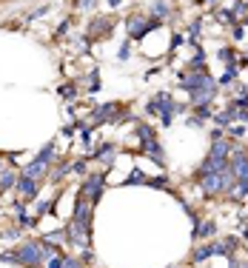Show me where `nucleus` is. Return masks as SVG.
Listing matches in <instances>:
<instances>
[{"label": "nucleus", "instance_id": "nucleus-1", "mask_svg": "<svg viewBox=\"0 0 248 268\" xmlns=\"http://www.w3.org/2000/svg\"><path fill=\"white\" fill-rule=\"evenodd\" d=\"M217 86H220V83L214 80L208 72H183L180 74V89L188 91L191 106L211 103V100L217 97Z\"/></svg>", "mask_w": 248, "mask_h": 268}, {"label": "nucleus", "instance_id": "nucleus-2", "mask_svg": "<svg viewBox=\"0 0 248 268\" xmlns=\"http://www.w3.org/2000/svg\"><path fill=\"white\" fill-rule=\"evenodd\" d=\"M180 111H186V106H177V100L171 97L169 91H157V94L146 103V114H149V117H160V123H163V125H171Z\"/></svg>", "mask_w": 248, "mask_h": 268}, {"label": "nucleus", "instance_id": "nucleus-3", "mask_svg": "<svg viewBox=\"0 0 248 268\" xmlns=\"http://www.w3.org/2000/svg\"><path fill=\"white\" fill-rule=\"evenodd\" d=\"M0 259L3 262H18V265H26V268H43L46 265V254L40 248V242H23L15 251H3Z\"/></svg>", "mask_w": 248, "mask_h": 268}, {"label": "nucleus", "instance_id": "nucleus-4", "mask_svg": "<svg viewBox=\"0 0 248 268\" xmlns=\"http://www.w3.org/2000/svg\"><path fill=\"white\" fill-rule=\"evenodd\" d=\"M163 26V20H157V18H126V32H129V40H143V37L149 35V32H154V29H160Z\"/></svg>", "mask_w": 248, "mask_h": 268}, {"label": "nucleus", "instance_id": "nucleus-5", "mask_svg": "<svg viewBox=\"0 0 248 268\" xmlns=\"http://www.w3.org/2000/svg\"><path fill=\"white\" fill-rule=\"evenodd\" d=\"M120 103H106V106H97L91 108V125H100L106 120H132L129 114H120Z\"/></svg>", "mask_w": 248, "mask_h": 268}, {"label": "nucleus", "instance_id": "nucleus-6", "mask_svg": "<svg viewBox=\"0 0 248 268\" xmlns=\"http://www.w3.org/2000/svg\"><path fill=\"white\" fill-rule=\"evenodd\" d=\"M103 188H106V174H89V177L83 180V188H80V191L89 197L91 206H97L100 197H103Z\"/></svg>", "mask_w": 248, "mask_h": 268}, {"label": "nucleus", "instance_id": "nucleus-7", "mask_svg": "<svg viewBox=\"0 0 248 268\" xmlns=\"http://www.w3.org/2000/svg\"><path fill=\"white\" fill-rule=\"evenodd\" d=\"M225 171V169H222ZM222 171H214V174H205V177H200L197 183H200V191H203V197H217L222 194Z\"/></svg>", "mask_w": 248, "mask_h": 268}, {"label": "nucleus", "instance_id": "nucleus-8", "mask_svg": "<svg viewBox=\"0 0 248 268\" xmlns=\"http://www.w3.org/2000/svg\"><path fill=\"white\" fill-rule=\"evenodd\" d=\"M234 157L228 160V169L231 174L237 180H248V152H242V149H237V152H231Z\"/></svg>", "mask_w": 248, "mask_h": 268}, {"label": "nucleus", "instance_id": "nucleus-9", "mask_svg": "<svg viewBox=\"0 0 248 268\" xmlns=\"http://www.w3.org/2000/svg\"><path fill=\"white\" fill-rule=\"evenodd\" d=\"M37 188H40V183H37V180L23 177V174H20V177H18V186H15V191H18V200L29 203V200H35V197H37Z\"/></svg>", "mask_w": 248, "mask_h": 268}, {"label": "nucleus", "instance_id": "nucleus-10", "mask_svg": "<svg viewBox=\"0 0 248 268\" xmlns=\"http://www.w3.org/2000/svg\"><path fill=\"white\" fill-rule=\"evenodd\" d=\"M143 154L149 157V160H154L160 166V169H166V152H163V146L157 143V140H151V143L143 146Z\"/></svg>", "mask_w": 248, "mask_h": 268}, {"label": "nucleus", "instance_id": "nucleus-11", "mask_svg": "<svg viewBox=\"0 0 248 268\" xmlns=\"http://www.w3.org/2000/svg\"><path fill=\"white\" fill-rule=\"evenodd\" d=\"M46 169H49V163H43V160H32L29 163V166H23V169H20V174H23V177H32V180H37V183H40V180H43V174H46Z\"/></svg>", "mask_w": 248, "mask_h": 268}, {"label": "nucleus", "instance_id": "nucleus-12", "mask_svg": "<svg viewBox=\"0 0 248 268\" xmlns=\"http://www.w3.org/2000/svg\"><path fill=\"white\" fill-rule=\"evenodd\" d=\"M114 32V18H94L91 20V35H108Z\"/></svg>", "mask_w": 248, "mask_h": 268}, {"label": "nucleus", "instance_id": "nucleus-13", "mask_svg": "<svg viewBox=\"0 0 248 268\" xmlns=\"http://www.w3.org/2000/svg\"><path fill=\"white\" fill-rule=\"evenodd\" d=\"M134 128H137V137H140V146L151 143V140H157V134L151 128L149 123H143V120H134Z\"/></svg>", "mask_w": 248, "mask_h": 268}, {"label": "nucleus", "instance_id": "nucleus-14", "mask_svg": "<svg viewBox=\"0 0 248 268\" xmlns=\"http://www.w3.org/2000/svg\"><path fill=\"white\" fill-rule=\"evenodd\" d=\"M114 154H117V149H114V143H103L97 149V152L91 154L89 160H100V163H111L114 160Z\"/></svg>", "mask_w": 248, "mask_h": 268}, {"label": "nucleus", "instance_id": "nucleus-15", "mask_svg": "<svg viewBox=\"0 0 248 268\" xmlns=\"http://www.w3.org/2000/svg\"><path fill=\"white\" fill-rule=\"evenodd\" d=\"M214 234H217V225H214L211 220H205V223L194 220V240H200V237H214Z\"/></svg>", "mask_w": 248, "mask_h": 268}, {"label": "nucleus", "instance_id": "nucleus-16", "mask_svg": "<svg viewBox=\"0 0 248 268\" xmlns=\"http://www.w3.org/2000/svg\"><path fill=\"white\" fill-rule=\"evenodd\" d=\"M15 186H18V174L9 171V169H3V171H0V194H6V191L15 188Z\"/></svg>", "mask_w": 248, "mask_h": 268}, {"label": "nucleus", "instance_id": "nucleus-17", "mask_svg": "<svg viewBox=\"0 0 248 268\" xmlns=\"http://www.w3.org/2000/svg\"><path fill=\"white\" fill-rule=\"evenodd\" d=\"M169 15H171V9H169V3H166V0H154V3H151V18H157V20L166 23Z\"/></svg>", "mask_w": 248, "mask_h": 268}, {"label": "nucleus", "instance_id": "nucleus-18", "mask_svg": "<svg viewBox=\"0 0 248 268\" xmlns=\"http://www.w3.org/2000/svg\"><path fill=\"white\" fill-rule=\"evenodd\" d=\"M217 57H220L228 69H239V66H237V60H239L237 52H234V49H228V46H225V49H220V52H217Z\"/></svg>", "mask_w": 248, "mask_h": 268}, {"label": "nucleus", "instance_id": "nucleus-19", "mask_svg": "<svg viewBox=\"0 0 248 268\" xmlns=\"http://www.w3.org/2000/svg\"><path fill=\"white\" fill-rule=\"evenodd\" d=\"M228 197L234 200V203H239V200H245L248 197V180H237V186L228 191Z\"/></svg>", "mask_w": 248, "mask_h": 268}, {"label": "nucleus", "instance_id": "nucleus-20", "mask_svg": "<svg viewBox=\"0 0 248 268\" xmlns=\"http://www.w3.org/2000/svg\"><path fill=\"white\" fill-rule=\"evenodd\" d=\"M123 186H149V177H146L140 169H132V174L123 180Z\"/></svg>", "mask_w": 248, "mask_h": 268}, {"label": "nucleus", "instance_id": "nucleus-21", "mask_svg": "<svg viewBox=\"0 0 248 268\" xmlns=\"http://www.w3.org/2000/svg\"><path fill=\"white\" fill-rule=\"evenodd\" d=\"M188 72H205V52L197 49V54L188 60Z\"/></svg>", "mask_w": 248, "mask_h": 268}, {"label": "nucleus", "instance_id": "nucleus-22", "mask_svg": "<svg viewBox=\"0 0 248 268\" xmlns=\"http://www.w3.org/2000/svg\"><path fill=\"white\" fill-rule=\"evenodd\" d=\"M100 89H103V86H100V69L94 66V69H91V74H89V91H91V94H97Z\"/></svg>", "mask_w": 248, "mask_h": 268}, {"label": "nucleus", "instance_id": "nucleus-23", "mask_svg": "<svg viewBox=\"0 0 248 268\" xmlns=\"http://www.w3.org/2000/svg\"><path fill=\"white\" fill-rule=\"evenodd\" d=\"M60 97L69 100V103H71V100H77V89H74V83H63V86H60Z\"/></svg>", "mask_w": 248, "mask_h": 268}, {"label": "nucleus", "instance_id": "nucleus-24", "mask_svg": "<svg viewBox=\"0 0 248 268\" xmlns=\"http://www.w3.org/2000/svg\"><path fill=\"white\" fill-rule=\"evenodd\" d=\"M217 18H220L222 26H234V23H237V20H234V18H237V15H234V9H222Z\"/></svg>", "mask_w": 248, "mask_h": 268}, {"label": "nucleus", "instance_id": "nucleus-25", "mask_svg": "<svg viewBox=\"0 0 248 268\" xmlns=\"http://www.w3.org/2000/svg\"><path fill=\"white\" fill-rule=\"evenodd\" d=\"M237 72H239V69H225V72H222V77L217 83H220V86H231V83L237 80Z\"/></svg>", "mask_w": 248, "mask_h": 268}, {"label": "nucleus", "instance_id": "nucleus-26", "mask_svg": "<svg viewBox=\"0 0 248 268\" xmlns=\"http://www.w3.org/2000/svg\"><path fill=\"white\" fill-rule=\"evenodd\" d=\"M194 114H197V117H203V120H208V117H214V111H211V103H200V106H194Z\"/></svg>", "mask_w": 248, "mask_h": 268}, {"label": "nucleus", "instance_id": "nucleus-27", "mask_svg": "<svg viewBox=\"0 0 248 268\" xmlns=\"http://www.w3.org/2000/svg\"><path fill=\"white\" fill-rule=\"evenodd\" d=\"M117 57H120V60H129V57H132V40H123V46L117 49Z\"/></svg>", "mask_w": 248, "mask_h": 268}, {"label": "nucleus", "instance_id": "nucleus-28", "mask_svg": "<svg viewBox=\"0 0 248 268\" xmlns=\"http://www.w3.org/2000/svg\"><path fill=\"white\" fill-rule=\"evenodd\" d=\"M91 134H94V125H83V128H80V140H83V146H91Z\"/></svg>", "mask_w": 248, "mask_h": 268}, {"label": "nucleus", "instance_id": "nucleus-29", "mask_svg": "<svg viewBox=\"0 0 248 268\" xmlns=\"http://www.w3.org/2000/svg\"><path fill=\"white\" fill-rule=\"evenodd\" d=\"M228 134H231V137H237V140H239V137H245V123L228 125Z\"/></svg>", "mask_w": 248, "mask_h": 268}, {"label": "nucleus", "instance_id": "nucleus-30", "mask_svg": "<svg viewBox=\"0 0 248 268\" xmlns=\"http://www.w3.org/2000/svg\"><path fill=\"white\" fill-rule=\"evenodd\" d=\"M200 29H203V20H191V26H188V35H191V40H197V37H200Z\"/></svg>", "mask_w": 248, "mask_h": 268}, {"label": "nucleus", "instance_id": "nucleus-31", "mask_svg": "<svg viewBox=\"0 0 248 268\" xmlns=\"http://www.w3.org/2000/svg\"><path fill=\"white\" fill-rule=\"evenodd\" d=\"M183 43H186V37H183V35H174V37H171V46H169V52H177V49H180V46H183Z\"/></svg>", "mask_w": 248, "mask_h": 268}, {"label": "nucleus", "instance_id": "nucleus-32", "mask_svg": "<svg viewBox=\"0 0 248 268\" xmlns=\"http://www.w3.org/2000/svg\"><path fill=\"white\" fill-rule=\"evenodd\" d=\"M69 29H71V23H69V20H63L60 26H57V32H54V37H60V35H66V32H69Z\"/></svg>", "mask_w": 248, "mask_h": 268}, {"label": "nucleus", "instance_id": "nucleus-33", "mask_svg": "<svg viewBox=\"0 0 248 268\" xmlns=\"http://www.w3.org/2000/svg\"><path fill=\"white\" fill-rule=\"evenodd\" d=\"M71 171H74V174H86V160L74 163V166H71Z\"/></svg>", "mask_w": 248, "mask_h": 268}, {"label": "nucleus", "instance_id": "nucleus-34", "mask_svg": "<svg viewBox=\"0 0 248 268\" xmlns=\"http://www.w3.org/2000/svg\"><path fill=\"white\" fill-rule=\"evenodd\" d=\"M203 123H205V120H203V117H188V125H194V128H203Z\"/></svg>", "mask_w": 248, "mask_h": 268}, {"label": "nucleus", "instance_id": "nucleus-35", "mask_svg": "<svg viewBox=\"0 0 248 268\" xmlns=\"http://www.w3.org/2000/svg\"><path fill=\"white\" fill-rule=\"evenodd\" d=\"M94 259V254H91L89 248H83V254H80V262H91Z\"/></svg>", "mask_w": 248, "mask_h": 268}, {"label": "nucleus", "instance_id": "nucleus-36", "mask_svg": "<svg viewBox=\"0 0 248 268\" xmlns=\"http://www.w3.org/2000/svg\"><path fill=\"white\" fill-rule=\"evenodd\" d=\"M222 137H225V131H222L220 125H217V128L211 131V143H214V140H222Z\"/></svg>", "mask_w": 248, "mask_h": 268}, {"label": "nucleus", "instance_id": "nucleus-37", "mask_svg": "<svg viewBox=\"0 0 248 268\" xmlns=\"http://www.w3.org/2000/svg\"><path fill=\"white\" fill-rule=\"evenodd\" d=\"M94 3H97V0H77V6H80V9H91Z\"/></svg>", "mask_w": 248, "mask_h": 268}, {"label": "nucleus", "instance_id": "nucleus-38", "mask_svg": "<svg viewBox=\"0 0 248 268\" xmlns=\"http://www.w3.org/2000/svg\"><path fill=\"white\" fill-rule=\"evenodd\" d=\"M231 35H234V40H242V35H245V32H242V26H234V32H231Z\"/></svg>", "mask_w": 248, "mask_h": 268}, {"label": "nucleus", "instance_id": "nucleus-39", "mask_svg": "<svg viewBox=\"0 0 248 268\" xmlns=\"http://www.w3.org/2000/svg\"><path fill=\"white\" fill-rule=\"evenodd\" d=\"M237 66H239V69H245V66H248V54H242V57H239Z\"/></svg>", "mask_w": 248, "mask_h": 268}, {"label": "nucleus", "instance_id": "nucleus-40", "mask_svg": "<svg viewBox=\"0 0 248 268\" xmlns=\"http://www.w3.org/2000/svg\"><path fill=\"white\" fill-rule=\"evenodd\" d=\"M120 3H123V0H108V6H111V9H117Z\"/></svg>", "mask_w": 248, "mask_h": 268}, {"label": "nucleus", "instance_id": "nucleus-41", "mask_svg": "<svg viewBox=\"0 0 248 268\" xmlns=\"http://www.w3.org/2000/svg\"><path fill=\"white\" fill-rule=\"evenodd\" d=\"M174 268H177V265H174Z\"/></svg>", "mask_w": 248, "mask_h": 268}]
</instances>
